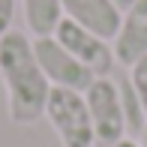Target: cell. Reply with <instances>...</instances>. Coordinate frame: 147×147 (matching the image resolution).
<instances>
[{"mask_svg":"<svg viewBox=\"0 0 147 147\" xmlns=\"http://www.w3.org/2000/svg\"><path fill=\"white\" fill-rule=\"evenodd\" d=\"M0 81L6 87V108L12 123L30 126L45 117L51 81L33 54V39L27 33L9 30L0 36Z\"/></svg>","mask_w":147,"mask_h":147,"instance_id":"1","label":"cell"},{"mask_svg":"<svg viewBox=\"0 0 147 147\" xmlns=\"http://www.w3.org/2000/svg\"><path fill=\"white\" fill-rule=\"evenodd\" d=\"M45 117H48L51 129L57 132L63 147H93L96 144L84 93L66 90V87H51L48 102H45Z\"/></svg>","mask_w":147,"mask_h":147,"instance_id":"2","label":"cell"},{"mask_svg":"<svg viewBox=\"0 0 147 147\" xmlns=\"http://www.w3.org/2000/svg\"><path fill=\"white\" fill-rule=\"evenodd\" d=\"M84 102H87L93 138L99 147H114L120 138H126V114L117 81H111L108 75L93 78V84L84 90Z\"/></svg>","mask_w":147,"mask_h":147,"instance_id":"3","label":"cell"},{"mask_svg":"<svg viewBox=\"0 0 147 147\" xmlns=\"http://www.w3.org/2000/svg\"><path fill=\"white\" fill-rule=\"evenodd\" d=\"M33 54H36L39 66H42L45 78L51 81V87H66V90L84 93L93 84V78H96L87 66H84L78 57H72L54 36L33 39Z\"/></svg>","mask_w":147,"mask_h":147,"instance_id":"4","label":"cell"},{"mask_svg":"<svg viewBox=\"0 0 147 147\" xmlns=\"http://www.w3.org/2000/svg\"><path fill=\"white\" fill-rule=\"evenodd\" d=\"M54 39L69 51L72 57L81 60L96 78H105L111 69H114V63H117L114 60V48L108 45V39L96 36L93 30L81 27L78 21H72V18H66V15H63V21L57 24Z\"/></svg>","mask_w":147,"mask_h":147,"instance_id":"5","label":"cell"},{"mask_svg":"<svg viewBox=\"0 0 147 147\" xmlns=\"http://www.w3.org/2000/svg\"><path fill=\"white\" fill-rule=\"evenodd\" d=\"M114 60L123 66H135L147 54V0H135L123 12L117 36L111 39Z\"/></svg>","mask_w":147,"mask_h":147,"instance_id":"6","label":"cell"},{"mask_svg":"<svg viewBox=\"0 0 147 147\" xmlns=\"http://www.w3.org/2000/svg\"><path fill=\"white\" fill-rule=\"evenodd\" d=\"M63 3V15L78 21L81 27L93 30L102 39H114L123 21V12L117 9L114 0H60Z\"/></svg>","mask_w":147,"mask_h":147,"instance_id":"7","label":"cell"},{"mask_svg":"<svg viewBox=\"0 0 147 147\" xmlns=\"http://www.w3.org/2000/svg\"><path fill=\"white\" fill-rule=\"evenodd\" d=\"M21 9H24V24L33 33V39L54 36L57 24L63 21V3L60 0H21Z\"/></svg>","mask_w":147,"mask_h":147,"instance_id":"8","label":"cell"},{"mask_svg":"<svg viewBox=\"0 0 147 147\" xmlns=\"http://www.w3.org/2000/svg\"><path fill=\"white\" fill-rule=\"evenodd\" d=\"M120 99H123V114H126V132L141 135L144 126H147V114H144L141 102H138V93H135V87L129 84V78L120 81Z\"/></svg>","mask_w":147,"mask_h":147,"instance_id":"9","label":"cell"},{"mask_svg":"<svg viewBox=\"0 0 147 147\" xmlns=\"http://www.w3.org/2000/svg\"><path fill=\"white\" fill-rule=\"evenodd\" d=\"M129 84L138 93V102H141L144 114H147V54L138 60L135 66H129Z\"/></svg>","mask_w":147,"mask_h":147,"instance_id":"10","label":"cell"},{"mask_svg":"<svg viewBox=\"0 0 147 147\" xmlns=\"http://www.w3.org/2000/svg\"><path fill=\"white\" fill-rule=\"evenodd\" d=\"M15 3H18V0H0V36L12 30V18H15Z\"/></svg>","mask_w":147,"mask_h":147,"instance_id":"11","label":"cell"},{"mask_svg":"<svg viewBox=\"0 0 147 147\" xmlns=\"http://www.w3.org/2000/svg\"><path fill=\"white\" fill-rule=\"evenodd\" d=\"M114 147H141V144H138L135 138H120V141H117Z\"/></svg>","mask_w":147,"mask_h":147,"instance_id":"12","label":"cell"},{"mask_svg":"<svg viewBox=\"0 0 147 147\" xmlns=\"http://www.w3.org/2000/svg\"><path fill=\"white\" fill-rule=\"evenodd\" d=\"M114 3H117V9H120V12H126L132 3H135V0H114Z\"/></svg>","mask_w":147,"mask_h":147,"instance_id":"13","label":"cell"},{"mask_svg":"<svg viewBox=\"0 0 147 147\" xmlns=\"http://www.w3.org/2000/svg\"><path fill=\"white\" fill-rule=\"evenodd\" d=\"M138 138H141V141H138V144H141V147H147V126H144V132H141V135H138Z\"/></svg>","mask_w":147,"mask_h":147,"instance_id":"14","label":"cell"}]
</instances>
